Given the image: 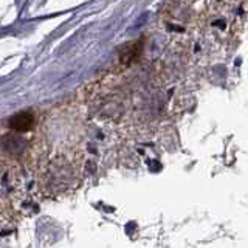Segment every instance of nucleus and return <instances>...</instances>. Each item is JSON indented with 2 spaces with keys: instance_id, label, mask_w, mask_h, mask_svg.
<instances>
[{
  "instance_id": "1",
  "label": "nucleus",
  "mask_w": 248,
  "mask_h": 248,
  "mask_svg": "<svg viewBox=\"0 0 248 248\" xmlns=\"http://www.w3.org/2000/svg\"><path fill=\"white\" fill-rule=\"evenodd\" d=\"M33 124H34V116L30 112H20L10 118V127L17 132H27L33 127Z\"/></svg>"
},
{
  "instance_id": "2",
  "label": "nucleus",
  "mask_w": 248,
  "mask_h": 248,
  "mask_svg": "<svg viewBox=\"0 0 248 248\" xmlns=\"http://www.w3.org/2000/svg\"><path fill=\"white\" fill-rule=\"evenodd\" d=\"M141 46H143L141 42H134V44H129V45L124 46V48L121 50V54H120V59H121L123 64H130L135 58H138L140 51H141Z\"/></svg>"
}]
</instances>
